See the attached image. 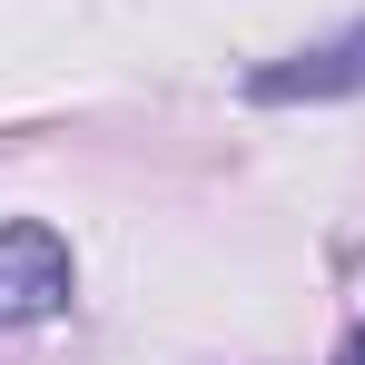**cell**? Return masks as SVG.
<instances>
[{
  "label": "cell",
  "instance_id": "obj_1",
  "mask_svg": "<svg viewBox=\"0 0 365 365\" xmlns=\"http://www.w3.org/2000/svg\"><path fill=\"white\" fill-rule=\"evenodd\" d=\"M69 237L60 227H40V217H20V227H0V326H40V316H60L69 306Z\"/></svg>",
  "mask_w": 365,
  "mask_h": 365
},
{
  "label": "cell",
  "instance_id": "obj_2",
  "mask_svg": "<svg viewBox=\"0 0 365 365\" xmlns=\"http://www.w3.org/2000/svg\"><path fill=\"white\" fill-rule=\"evenodd\" d=\"M247 99L257 109H287V99H365V30H336L297 60H267L247 69Z\"/></svg>",
  "mask_w": 365,
  "mask_h": 365
},
{
  "label": "cell",
  "instance_id": "obj_3",
  "mask_svg": "<svg viewBox=\"0 0 365 365\" xmlns=\"http://www.w3.org/2000/svg\"><path fill=\"white\" fill-rule=\"evenodd\" d=\"M336 365H365V316L346 326V346H336Z\"/></svg>",
  "mask_w": 365,
  "mask_h": 365
}]
</instances>
